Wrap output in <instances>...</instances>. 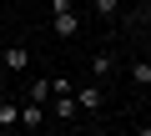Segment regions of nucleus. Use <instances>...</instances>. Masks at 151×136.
<instances>
[{"label": "nucleus", "mask_w": 151, "mask_h": 136, "mask_svg": "<svg viewBox=\"0 0 151 136\" xmlns=\"http://www.w3.org/2000/svg\"><path fill=\"white\" fill-rule=\"evenodd\" d=\"M50 30L60 40H70L76 30H81V15H76V0H50Z\"/></svg>", "instance_id": "f257e3e1"}, {"label": "nucleus", "mask_w": 151, "mask_h": 136, "mask_svg": "<svg viewBox=\"0 0 151 136\" xmlns=\"http://www.w3.org/2000/svg\"><path fill=\"white\" fill-rule=\"evenodd\" d=\"M0 71L25 76V71H30V50H25V45H5V55H0Z\"/></svg>", "instance_id": "f03ea898"}, {"label": "nucleus", "mask_w": 151, "mask_h": 136, "mask_svg": "<svg viewBox=\"0 0 151 136\" xmlns=\"http://www.w3.org/2000/svg\"><path fill=\"white\" fill-rule=\"evenodd\" d=\"M70 96H76V106L91 111V116H96V111H101V101H106V91H101V86H81V91H70Z\"/></svg>", "instance_id": "7ed1b4c3"}, {"label": "nucleus", "mask_w": 151, "mask_h": 136, "mask_svg": "<svg viewBox=\"0 0 151 136\" xmlns=\"http://www.w3.org/2000/svg\"><path fill=\"white\" fill-rule=\"evenodd\" d=\"M25 101H40V106H45V101H50V76H35V81L25 86Z\"/></svg>", "instance_id": "20e7f679"}, {"label": "nucleus", "mask_w": 151, "mask_h": 136, "mask_svg": "<svg viewBox=\"0 0 151 136\" xmlns=\"http://www.w3.org/2000/svg\"><path fill=\"white\" fill-rule=\"evenodd\" d=\"M111 71H116V60H111L106 50H96V55H91V76H96V81H106Z\"/></svg>", "instance_id": "39448f33"}, {"label": "nucleus", "mask_w": 151, "mask_h": 136, "mask_svg": "<svg viewBox=\"0 0 151 136\" xmlns=\"http://www.w3.org/2000/svg\"><path fill=\"white\" fill-rule=\"evenodd\" d=\"M10 126H20V106L15 101H0V131H10Z\"/></svg>", "instance_id": "423d86ee"}, {"label": "nucleus", "mask_w": 151, "mask_h": 136, "mask_svg": "<svg viewBox=\"0 0 151 136\" xmlns=\"http://www.w3.org/2000/svg\"><path fill=\"white\" fill-rule=\"evenodd\" d=\"M20 126H25V131L40 126V101H25V106H20Z\"/></svg>", "instance_id": "0eeeda50"}, {"label": "nucleus", "mask_w": 151, "mask_h": 136, "mask_svg": "<svg viewBox=\"0 0 151 136\" xmlns=\"http://www.w3.org/2000/svg\"><path fill=\"white\" fill-rule=\"evenodd\" d=\"M131 81L136 86H151V60H131Z\"/></svg>", "instance_id": "6e6552de"}, {"label": "nucleus", "mask_w": 151, "mask_h": 136, "mask_svg": "<svg viewBox=\"0 0 151 136\" xmlns=\"http://www.w3.org/2000/svg\"><path fill=\"white\" fill-rule=\"evenodd\" d=\"M76 111H81V106H76V96H55V116H60V121H70Z\"/></svg>", "instance_id": "1a4fd4ad"}, {"label": "nucleus", "mask_w": 151, "mask_h": 136, "mask_svg": "<svg viewBox=\"0 0 151 136\" xmlns=\"http://www.w3.org/2000/svg\"><path fill=\"white\" fill-rule=\"evenodd\" d=\"M91 5H96V15H101V20H116V10H121V0H91Z\"/></svg>", "instance_id": "9d476101"}, {"label": "nucleus", "mask_w": 151, "mask_h": 136, "mask_svg": "<svg viewBox=\"0 0 151 136\" xmlns=\"http://www.w3.org/2000/svg\"><path fill=\"white\" fill-rule=\"evenodd\" d=\"M70 91H76V86H70L65 76H50V96H70Z\"/></svg>", "instance_id": "9b49d317"}, {"label": "nucleus", "mask_w": 151, "mask_h": 136, "mask_svg": "<svg viewBox=\"0 0 151 136\" xmlns=\"http://www.w3.org/2000/svg\"><path fill=\"white\" fill-rule=\"evenodd\" d=\"M136 136H151V126H141V131H136Z\"/></svg>", "instance_id": "f8f14e48"}, {"label": "nucleus", "mask_w": 151, "mask_h": 136, "mask_svg": "<svg viewBox=\"0 0 151 136\" xmlns=\"http://www.w3.org/2000/svg\"><path fill=\"white\" fill-rule=\"evenodd\" d=\"M81 136H101V131H81Z\"/></svg>", "instance_id": "ddd939ff"}, {"label": "nucleus", "mask_w": 151, "mask_h": 136, "mask_svg": "<svg viewBox=\"0 0 151 136\" xmlns=\"http://www.w3.org/2000/svg\"><path fill=\"white\" fill-rule=\"evenodd\" d=\"M0 136H5V131H0Z\"/></svg>", "instance_id": "4468645a"}]
</instances>
